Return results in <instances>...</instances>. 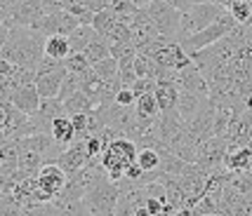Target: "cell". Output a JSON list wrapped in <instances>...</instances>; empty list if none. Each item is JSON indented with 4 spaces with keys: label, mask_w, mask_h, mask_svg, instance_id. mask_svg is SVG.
<instances>
[{
    "label": "cell",
    "mask_w": 252,
    "mask_h": 216,
    "mask_svg": "<svg viewBox=\"0 0 252 216\" xmlns=\"http://www.w3.org/2000/svg\"><path fill=\"white\" fill-rule=\"evenodd\" d=\"M144 10L149 14L151 24L156 26V31L160 33L163 38H167V40H175L177 26H179V14L182 12L177 10V7H172V5H167L165 0H149L144 5Z\"/></svg>",
    "instance_id": "7"
},
{
    "label": "cell",
    "mask_w": 252,
    "mask_h": 216,
    "mask_svg": "<svg viewBox=\"0 0 252 216\" xmlns=\"http://www.w3.org/2000/svg\"><path fill=\"white\" fill-rule=\"evenodd\" d=\"M221 167H224L226 172L252 169L250 143H226V151H224V158H221Z\"/></svg>",
    "instance_id": "11"
},
{
    "label": "cell",
    "mask_w": 252,
    "mask_h": 216,
    "mask_svg": "<svg viewBox=\"0 0 252 216\" xmlns=\"http://www.w3.org/2000/svg\"><path fill=\"white\" fill-rule=\"evenodd\" d=\"M43 52L47 54V56H52V59H59V61H64L66 56L71 54L68 35H62V33H52V35H45Z\"/></svg>",
    "instance_id": "17"
},
{
    "label": "cell",
    "mask_w": 252,
    "mask_h": 216,
    "mask_svg": "<svg viewBox=\"0 0 252 216\" xmlns=\"http://www.w3.org/2000/svg\"><path fill=\"white\" fill-rule=\"evenodd\" d=\"M208 97H203V94H196V92H189V89H179V94H177V104H175V110L182 115V118L191 120L193 115H198L203 108L208 106Z\"/></svg>",
    "instance_id": "15"
},
{
    "label": "cell",
    "mask_w": 252,
    "mask_h": 216,
    "mask_svg": "<svg viewBox=\"0 0 252 216\" xmlns=\"http://www.w3.org/2000/svg\"><path fill=\"white\" fill-rule=\"evenodd\" d=\"M43 43L45 35L38 33L31 26H10L7 38L0 47V56L7 59L10 64L33 71L35 73V66L43 59Z\"/></svg>",
    "instance_id": "1"
},
{
    "label": "cell",
    "mask_w": 252,
    "mask_h": 216,
    "mask_svg": "<svg viewBox=\"0 0 252 216\" xmlns=\"http://www.w3.org/2000/svg\"><path fill=\"white\" fill-rule=\"evenodd\" d=\"M130 2H132V5H137V7H144L149 0H130Z\"/></svg>",
    "instance_id": "40"
},
{
    "label": "cell",
    "mask_w": 252,
    "mask_h": 216,
    "mask_svg": "<svg viewBox=\"0 0 252 216\" xmlns=\"http://www.w3.org/2000/svg\"><path fill=\"white\" fill-rule=\"evenodd\" d=\"M146 214L149 216H158V214H163V200H156V197H146Z\"/></svg>",
    "instance_id": "35"
},
{
    "label": "cell",
    "mask_w": 252,
    "mask_h": 216,
    "mask_svg": "<svg viewBox=\"0 0 252 216\" xmlns=\"http://www.w3.org/2000/svg\"><path fill=\"white\" fill-rule=\"evenodd\" d=\"M83 205L88 209V214H99V216H113L116 212V202H118V186L111 179H104L99 184L90 186L83 193Z\"/></svg>",
    "instance_id": "5"
},
{
    "label": "cell",
    "mask_w": 252,
    "mask_h": 216,
    "mask_svg": "<svg viewBox=\"0 0 252 216\" xmlns=\"http://www.w3.org/2000/svg\"><path fill=\"white\" fill-rule=\"evenodd\" d=\"M158 151L156 148H151V146H142V148H137V158H134V162L142 167L144 172H154V169H158Z\"/></svg>",
    "instance_id": "27"
},
{
    "label": "cell",
    "mask_w": 252,
    "mask_h": 216,
    "mask_svg": "<svg viewBox=\"0 0 252 216\" xmlns=\"http://www.w3.org/2000/svg\"><path fill=\"white\" fill-rule=\"evenodd\" d=\"M68 0H43L45 12H55V10H64Z\"/></svg>",
    "instance_id": "36"
},
{
    "label": "cell",
    "mask_w": 252,
    "mask_h": 216,
    "mask_svg": "<svg viewBox=\"0 0 252 216\" xmlns=\"http://www.w3.org/2000/svg\"><path fill=\"white\" fill-rule=\"evenodd\" d=\"M189 5H193V2H210V0H187Z\"/></svg>",
    "instance_id": "41"
},
{
    "label": "cell",
    "mask_w": 252,
    "mask_h": 216,
    "mask_svg": "<svg viewBox=\"0 0 252 216\" xmlns=\"http://www.w3.org/2000/svg\"><path fill=\"white\" fill-rule=\"evenodd\" d=\"M80 92H83V94H85V97H88L94 106L99 104V94H101V80L92 73V68H90L88 73H83V76H80Z\"/></svg>",
    "instance_id": "22"
},
{
    "label": "cell",
    "mask_w": 252,
    "mask_h": 216,
    "mask_svg": "<svg viewBox=\"0 0 252 216\" xmlns=\"http://www.w3.org/2000/svg\"><path fill=\"white\" fill-rule=\"evenodd\" d=\"M210 2H215V5H220V7H224V10H226L233 0H210Z\"/></svg>",
    "instance_id": "39"
},
{
    "label": "cell",
    "mask_w": 252,
    "mask_h": 216,
    "mask_svg": "<svg viewBox=\"0 0 252 216\" xmlns=\"http://www.w3.org/2000/svg\"><path fill=\"white\" fill-rule=\"evenodd\" d=\"M229 214L250 216L252 214V195H236V200H233L229 207Z\"/></svg>",
    "instance_id": "31"
},
{
    "label": "cell",
    "mask_w": 252,
    "mask_h": 216,
    "mask_svg": "<svg viewBox=\"0 0 252 216\" xmlns=\"http://www.w3.org/2000/svg\"><path fill=\"white\" fill-rule=\"evenodd\" d=\"M50 136H52V141L55 143H59V146H68L71 141L76 139V130H73V125H71V118L68 115H57L55 120H52V125H50Z\"/></svg>",
    "instance_id": "16"
},
{
    "label": "cell",
    "mask_w": 252,
    "mask_h": 216,
    "mask_svg": "<svg viewBox=\"0 0 252 216\" xmlns=\"http://www.w3.org/2000/svg\"><path fill=\"white\" fill-rule=\"evenodd\" d=\"M92 73L99 78V80H111V78L118 76V59H113V56H104V59H99L92 64Z\"/></svg>",
    "instance_id": "25"
},
{
    "label": "cell",
    "mask_w": 252,
    "mask_h": 216,
    "mask_svg": "<svg viewBox=\"0 0 252 216\" xmlns=\"http://www.w3.org/2000/svg\"><path fill=\"white\" fill-rule=\"evenodd\" d=\"M134 113L139 118H156L160 110H158V104H156L154 92H146V94H139L134 97Z\"/></svg>",
    "instance_id": "23"
},
{
    "label": "cell",
    "mask_w": 252,
    "mask_h": 216,
    "mask_svg": "<svg viewBox=\"0 0 252 216\" xmlns=\"http://www.w3.org/2000/svg\"><path fill=\"white\" fill-rule=\"evenodd\" d=\"M137 158V143L130 141L127 136H116V139H111L101 153H99V162H101V167L106 169L111 181H118L123 176V169L134 162Z\"/></svg>",
    "instance_id": "2"
},
{
    "label": "cell",
    "mask_w": 252,
    "mask_h": 216,
    "mask_svg": "<svg viewBox=\"0 0 252 216\" xmlns=\"http://www.w3.org/2000/svg\"><path fill=\"white\" fill-rule=\"evenodd\" d=\"M104 38H106V43H109V45H116V43H130V26L116 19V24L111 26L109 33H106Z\"/></svg>",
    "instance_id": "30"
},
{
    "label": "cell",
    "mask_w": 252,
    "mask_h": 216,
    "mask_svg": "<svg viewBox=\"0 0 252 216\" xmlns=\"http://www.w3.org/2000/svg\"><path fill=\"white\" fill-rule=\"evenodd\" d=\"M64 76H66L64 61H62V66H57V68H52V71L38 73V76H35V80H33L38 97H40V99H52V97H57V92H59V85H62Z\"/></svg>",
    "instance_id": "13"
},
{
    "label": "cell",
    "mask_w": 252,
    "mask_h": 216,
    "mask_svg": "<svg viewBox=\"0 0 252 216\" xmlns=\"http://www.w3.org/2000/svg\"><path fill=\"white\" fill-rule=\"evenodd\" d=\"M94 35H97V31L92 28V24H78L76 28L68 33V45H71V52H83Z\"/></svg>",
    "instance_id": "19"
},
{
    "label": "cell",
    "mask_w": 252,
    "mask_h": 216,
    "mask_svg": "<svg viewBox=\"0 0 252 216\" xmlns=\"http://www.w3.org/2000/svg\"><path fill=\"white\" fill-rule=\"evenodd\" d=\"M7 31H10V26L0 24V47H2V43H5V38H7Z\"/></svg>",
    "instance_id": "38"
},
{
    "label": "cell",
    "mask_w": 252,
    "mask_h": 216,
    "mask_svg": "<svg viewBox=\"0 0 252 216\" xmlns=\"http://www.w3.org/2000/svg\"><path fill=\"white\" fill-rule=\"evenodd\" d=\"M113 104H121V106H132L134 104V92H132L127 85H123L118 89V94H116V101Z\"/></svg>",
    "instance_id": "34"
},
{
    "label": "cell",
    "mask_w": 252,
    "mask_h": 216,
    "mask_svg": "<svg viewBox=\"0 0 252 216\" xmlns=\"http://www.w3.org/2000/svg\"><path fill=\"white\" fill-rule=\"evenodd\" d=\"M233 26H236V19L229 14V10H221L220 17H217L215 22L208 24V26H205V28H200V31L187 35V38H182V40H179V45H182V50H184L187 54L198 52V50H203V47L212 45L215 40L224 38V35H226Z\"/></svg>",
    "instance_id": "3"
},
{
    "label": "cell",
    "mask_w": 252,
    "mask_h": 216,
    "mask_svg": "<svg viewBox=\"0 0 252 216\" xmlns=\"http://www.w3.org/2000/svg\"><path fill=\"white\" fill-rule=\"evenodd\" d=\"M177 94H179V89H177L172 82H167V80H156L154 97H156V104H158V110H170V108H175Z\"/></svg>",
    "instance_id": "18"
},
{
    "label": "cell",
    "mask_w": 252,
    "mask_h": 216,
    "mask_svg": "<svg viewBox=\"0 0 252 216\" xmlns=\"http://www.w3.org/2000/svg\"><path fill=\"white\" fill-rule=\"evenodd\" d=\"M88 160H90V155H88V151H85V139H73L64 151L57 155L55 162L64 169L66 174H73V172H78Z\"/></svg>",
    "instance_id": "10"
},
{
    "label": "cell",
    "mask_w": 252,
    "mask_h": 216,
    "mask_svg": "<svg viewBox=\"0 0 252 216\" xmlns=\"http://www.w3.org/2000/svg\"><path fill=\"white\" fill-rule=\"evenodd\" d=\"M80 89V76L78 73H71V71H66L64 80H62V85H59V92H57V99L59 101H64L66 97H71L73 92Z\"/></svg>",
    "instance_id": "29"
},
{
    "label": "cell",
    "mask_w": 252,
    "mask_h": 216,
    "mask_svg": "<svg viewBox=\"0 0 252 216\" xmlns=\"http://www.w3.org/2000/svg\"><path fill=\"white\" fill-rule=\"evenodd\" d=\"M83 52H85V56L90 59V64H94V61H99V59L109 56V43H106L104 35H94Z\"/></svg>",
    "instance_id": "26"
},
{
    "label": "cell",
    "mask_w": 252,
    "mask_h": 216,
    "mask_svg": "<svg viewBox=\"0 0 252 216\" xmlns=\"http://www.w3.org/2000/svg\"><path fill=\"white\" fill-rule=\"evenodd\" d=\"M226 143L229 141L224 139V136H208L205 141H200L196 146V160L205 172H210V169H217V167H221V158H224V151H226Z\"/></svg>",
    "instance_id": "8"
},
{
    "label": "cell",
    "mask_w": 252,
    "mask_h": 216,
    "mask_svg": "<svg viewBox=\"0 0 252 216\" xmlns=\"http://www.w3.org/2000/svg\"><path fill=\"white\" fill-rule=\"evenodd\" d=\"M85 5H88V10L94 14V12L104 10V7H109V0H83Z\"/></svg>",
    "instance_id": "37"
},
{
    "label": "cell",
    "mask_w": 252,
    "mask_h": 216,
    "mask_svg": "<svg viewBox=\"0 0 252 216\" xmlns=\"http://www.w3.org/2000/svg\"><path fill=\"white\" fill-rule=\"evenodd\" d=\"M62 108H64V115H73V113H90L94 108V104L78 89V92H73L71 97H66L62 101Z\"/></svg>",
    "instance_id": "21"
},
{
    "label": "cell",
    "mask_w": 252,
    "mask_h": 216,
    "mask_svg": "<svg viewBox=\"0 0 252 216\" xmlns=\"http://www.w3.org/2000/svg\"><path fill=\"white\" fill-rule=\"evenodd\" d=\"M71 118V125L76 130V139H85L88 136V122H90V113H73L68 115Z\"/></svg>",
    "instance_id": "32"
},
{
    "label": "cell",
    "mask_w": 252,
    "mask_h": 216,
    "mask_svg": "<svg viewBox=\"0 0 252 216\" xmlns=\"http://www.w3.org/2000/svg\"><path fill=\"white\" fill-rule=\"evenodd\" d=\"M68 174L57 164V162H43L40 169L35 174V188H33V197L35 200H55L57 195L64 190Z\"/></svg>",
    "instance_id": "6"
},
{
    "label": "cell",
    "mask_w": 252,
    "mask_h": 216,
    "mask_svg": "<svg viewBox=\"0 0 252 216\" xmlns=\"http://www.w3.org/2000/svg\"><path fill=\"white\" fill-rule=\"evenodd\" d=\"M158 35H160V33L156 31V26L151 24L146 10H144V7H137V12L132 14V19H130V43H132V47H134V50H142V47H146L151 40H156Z\"/></svg>",
    "instance_id": "9"
},
{
    "label": "cell",
    "mask_w": 252,
    "mask_h": 216,
    "mask_svg": "<svg viewBox=\"0 0 252 216\" xmlns=\"http://www.w3.org/2000/svg\"><path fill=\"white\" fill-rule=\"evenodd\" d=\"M92 28L97 31V35H106L109 28L116 24V12L111 10V7H104V10H99L92 14Z\"/></svg>",
    "instance_id": "24"
},
{
    "label": "cell",
    "mask_w": 252,
    "mask_h": 216,
    "mask_svg": "<svg viewBox=\"0 0 252 216\" xmlns=\"http://www.w3.org/2000/svg\"><path fill=\"white\" fill-rule=\"evenodd\" d=\"M154 87H156V78H137L130 85V89L134 92V97H139V94H146V92H154Z\"/></svg>",
    "instance_id": "33"
},
{
    "label": "cell",
    "mask_w": 252,
    "mask_h": 216,
    "mask_svg": "<svg viewBox=\"0 0 252 216\" xmlns=\"http://www.w3.org/2000/svg\"><path fill=\"white\" fill-rule=\"evenodd\" d=\"M43 14V0H17V7L12 12V26H33Z\"/></svg>",
    "instance_id": "14"
},
{
    "label": "cell",
    "mask_w": 252,
    "mask_h": 216,
    "mask_svg": "<svg viewBox=\"0 0 252 216\" xmlns=\"http://www.w3.org/2000/svg\"><path fill=\"white\" fill-rule=\"evenodd\" d=\"M2 99H7L12 106L19 108V110L26 113V115L35 113V108H38V104H40V97H38V92H35V85H33V82H26V85L14 87V89L7 92Z\"/></svg>",
    "instance_id": "12"
},
{
    "label": "cell",
    "mask_w": 252,
    "mask_h": 216,
    "mask_svg": "<svg viewBox=\"0 0 252 216\" xmlns=\"http://www.w3.org/2000/svg\"><path fill=\"white\" fill-rule=\"evenodd\" d=\"M64 66L66 71H71V73H78V76H83V73H88L92 64H90V59L85 56V52H71L68 56L64 59Z\"/></svg>",
    "instance_id": "28"
},
{
    "label": "cell",
    "mask_w": 252,
    "mask_h": 216,
    "mask_svg": "<svg viewBox=\"0 0 252 216\" xmlns=\"http://www.w3.org/2000/svg\"><path fill=\"white\" fill-rule=\"evenodd\" d=\"M231 190H236L238 195H250L252 193V169H243V172H229L226 181Z\"/></svg>",
    "instance_id": "20"
},
{
    "label": "cell",
    "mask_w": 252,
    "mask_h": 216,
    "mask_svg": "<svg viewBox=\"0 0 252 216\" xmlns=\"http://www.w3.org/2000/svg\"><path fill=\"white\" fill-rule=\"evenodd\" d=\"M221 10H224V7L215 5V2H193V5H189L187 10L179 14V26H177L175 40L179 43L182 38H187L191 33L205 28L208 24H212L220 17Z\"/></svg>",
    "instance_id": "4"
}]
</instances>
